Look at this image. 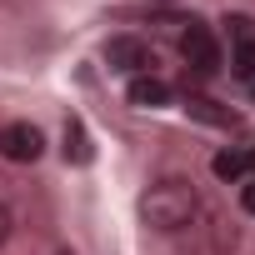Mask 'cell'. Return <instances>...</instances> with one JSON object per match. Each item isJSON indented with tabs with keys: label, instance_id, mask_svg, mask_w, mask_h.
Returning <instances> with one entry per match:
<instances>
[{
	"label": "cell",
	"instance_id": "7",
	"mask_svg": "<svg viewBox=\"0 0 255 255\" xmlns=\"http://www.w3.org/2000/svg\"><path fill=\"white\" fill-rule=\"evenodd\" d=\"M210 170H215L225 185H240V180H250V155H245V150H220V155L210 160Z\"/></svg>",
	"mask_w": 255,
	"mask_h": 255
},
{
	"label": "cell",
	"instance_id": "1",
	"mask_svg": "<svg viewBox=\"0 0 255 255\" xmlns=\"http://www.w3.org/2000/svg\"><path fill=\"white\" fill-rule=\"evenodd\" d=\"M195 215H200V195H195V185L180 180V175H165V180H155V185L140 195V220H145L150 230H160V235L185 230Z\"/></svg>",
	"mask_w": 255,
	"mask_h": 255
},
{
	"label": "cell",
	"instance_id": "3",
	"mask_svg": "<svg viewBox=\"0 0 255 255\" xmlns=\"http://www.w3.org/2000/svg\"><path fill=\"white\" fill-rule=\"evenodd\" d=\"M225 40H230V75L255 85V20L250 15H230L225 20Z\"/></svg>",
	"mask_w": 255,
	"mask_h": 255
},
{
	"label": "cell",
	"instance_id": "6",
	"mask_svg": "<svg viewBox=\"0 0 255 255\" xmlns=\"http://www.w3.org/2000/svg\"><path fill=\"white\" fill-rule=\"evenodd\" d=\"M125 95H130V105H140V110H160V105H170V85H165L155 70H150V75H135Z\"/></svg>",
	"mask_w": 255,
	"mask_h": 255
},
{
	"label": "cell",
	"instance_id": "8",
	"mask_svg": "<svg viewBox=\"0 0 255 255\" xmlns=\"http://www.w3.org/2000/svg\"><path fill=\"white\" fill-rule=\"evenodd\" d=\"M65 155H70L75 165H85V160H90V140H85V125H80V120H70V125H65Z\"/></svg>",
	"mask_w": 255,
	"mask_h": 255
},
{
	"label": "cell",
	"instance_id": "9",
	"mask_svg": "<svg viewBox=\"0 0 255 255\" xmlns=\"http://www.w3.org/2000/svg\"><path fill=\"white\" fill-rule=\"evenodd\" d=\"M185 105H190L200 120H210V125H230V115H225V110H215V100H205V95H190Z\"/></svg>",
	"mask_w": 255,
	"mask_h": 255
},
{
	"label": "cell",
	"instance_id": "12",
	"mask_svg": "<svg viewBox=\"0 0 255 255\" xmlns=\"http://www.w3.org/2000/svg\"><path fill=\"white\" fill-rule=\"evenodd\" d=\"M245 155H250V175H255V145H250V150H245Z\"/></svg>",
	"mask_w": 255,
	"mask_h": 255
},
{
	"label": "cell",
	"instance_id": "11",
	"mask_svg": "<svg viewBox=\"0 0 255 255\" xmlns=\"http://www.w3.org/2000/svg\"><path fill=\"white\" fill-rule=\"evenodd\" d=\"M240 205L255 215V180H245V185H240Z\"/></svg>",
	"mask_w": 255,
	"mask_h": 255
},
{
	"label": "cell",
	"instance_id": "5",
	"mask_svg": "<svg viewBox=\"0 0 255 255\" xmlns=\"http://www.w3.org/2000/svg\"><path fill=\"white\" fill-rule=\"evenodd\" d=\"M40 150H45L40 125H30V120H10V125H0V155H5L10 165H30V160H40Z\"/></svg>",
	"mask_w": 255,
	"mask_h": 255
},
{
	"label": "cell",
	"instance_id": "13",
	"mask_svg": "<svg viewBox=\"0 0 255 255\" xmlns=\"http://www.w3.org/2000/svg\"><path fill=\"white\" fill-rule=\"evenodd\" d=\"M250 95H255V85H250Z\"/></svg>",
	"mask_w": 255,
	"mask_h": 255
},
{
	"label": "cell",
	"instance_id": "2",
	"mask_svg": "<svg viewBox=\"0 0 255 255\" xmlns=\"http://www.w3.org/2000/svg\"><path fill=\"white\" fill-rule=\"evenodd\" d=\"M180 55H185V65L205 80V75H215L220 65H225V50H220V40H215V30L210 25H200V20H190V30L180 35Z\"/></svg>",
	"mask_w": 255,
	"mask_h": 255
},
{
	"label": "cell",
	"instance_id": "4",
	"mask_svg": "<svg viewBox=\"0 0 255 255\" xmlns=\"http://www.w3.org/2000/svg\"><path fill=\"white\" fill-rule=\"evenodd\" d=\"M105 60H110V70L130 75V80L155 70V50H150L140 35H110V40H105Z\"/></svg>",
	"mask_w": 255,
	"mask_h": 255
},
{
	"label": "cell",
	"instance_id": "10",
	"mask_svg": "<svg viewBox=\"0 0 255 255\" xmlns=\"http://www.w3.org/2000/svg\"><path fill=\"white\" fill-rule=\"evenodd\" d=\"M10 230H15V215H10V205H5V200H0V245L10 240Z\"/></svg>",
	"mask_w": 255,
	"mask_h": 255
}]
</instances>
